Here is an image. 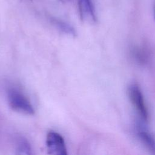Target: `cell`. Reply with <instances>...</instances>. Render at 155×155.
<instances>
[{
	"instance_id": "8992f818",
	"label": "cell",
	"mask_w": 155,
	"mask_h": 155,
	"mask_svg": "<svg viewBox=\"0 0 155 155\" xmlns=\"http://www.w3.org/2000/svg\"><path fill=\"white\" fill-rule=\"evenodd\" d=\"M51 22L59 31L72 36H75L76 35L75 29L66 22L55 18H51Z\"/></svg>"
},
{
	"instance_id": "9c48e42d",
	"label": "cell",
	"mask_w": 155,
	"mask_h": 155,
	"mask_svg": "<svg viewBox=\"0 0 155 155\" xmlns=\"http://www.w3.org/2000/svg\"><path fill=\"white\" fill-rule=\"evenodd\" d=\"M154 19H155V4H154Z\"/></svg>"
},
{
	"instance_id": "3957f363",
	"label": "cell",
	"mask_w": 155,
	"mask_h": 155,
	"mask_svg": "<svg viewBox=\"0 0 155 155\" xmlns=\"http://www.w3.org/2000/svg\"><path fill=\"white\" fill-rule=\"evenodd\" d=\"M46 147L48 154L51 155H66L67 148L63 137L58 133L50 131L47 133Z\"/></svg>"
},
{
	"instance_id": "277c9868",
	"label": "cell",
	"mask_w": 155,
	"mask_h": 155,
	"mask_svg": "<svg viewBox=\"0 0 155 155\" xmlns=\"http://www.w3.org/2000/svg\"><path fill=\"white\" fill-rule=\"evenodd\" d=\"M78 10L81 19L89 24L96 22L94 7L91 0H78Z\"/></svg>"
},
{
	"instance_id": "ba28073f",
	"label": "cell",
	"mask_w": 155,
	"mask_h": 155,
	"mask_svg": "<svg viewBox=\"0 0 155 155\" xmlns=\"http://www.w3.org/2000/svg\"><path fill=\"white\" fill-rule=\"evenodd\" d=\"M71 0H59L60 2H62V3H64V4H66V3H68Z\"/></svg>"
},
{
	"instance_id": "30bf717a",
	"label": "cell",
	"mask_w": 155,
	"mask_h": 155,
	"mask_svg": "<svg viewBox=\"0 0 155 155\" xmlns=\"http://www.w3.org/2000/svg\"><path fill=\"white\" fill-rule=\"evenodd\" d=\"M22 1H27V2H30V1H31L32 0H22Z\"/></svg>"
},
{
	"instance_id": "52a82bcc",
	"label": "cell",
	"mask_w": 155,
	"mask_h": 155,
	"mask_svg": "<svg viewBox=\"0 0 155 155\" xmlns=\"http://www.w3.org/2000/svg\"><path fill=\"white\" fill-rule=\"evenodd\" d=\"M16 154H31L32 148L29 142L24 137H18L16 139Z\"/></svg>"
},
{
	"instance_id": "7a4b0ae2",
	"label": "cell",
	"mask_w": 155,
	"mask_h": 155,
	"mask_svg": "<svg viewBox=\"0 0 155 155\" xmlns=\"http://www.w3.org/2000/svg\"><path fill=\"white\" fill-rule=\"evenodd\" d=\"M130 99L142 120L147 122L149 118L148 109L141 89L138 85L133 84L128 87Z\"/></svg>"
},
{
	"instance_id": "5b68a950",
	"label": "cell",
	"mask_w": 155,
	"mask_h": 155,
	"mask_svg": "<svg viewBox=\"0 0 155 155\" xmlns=\"http://www.w3.org/2000/svg\"><path fill=\"white\" fill-rule=\"evenodd\" d=\"M137 136L142 143L153 153H155V138L148 131L143 128H139Z\"/></svg>"
},
{
	"instance_id": "6da1fadb",
	"label": "cell",
	"mask_w": 155,
	"mask_h": 155,
	"mask_svg": "<svg viewBox=\"0 0 155 155\" xmlns=\"http://www.w3.org/2000/svg\"><path fill=\"white\" fill-rule=\"evenodd\" d=\"M7 96L8 104L13 110L28 115L35 113V109L29 99L18 88H9Z\"/></svg>"
}]
</instances>
